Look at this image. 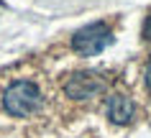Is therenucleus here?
Wrapping results in <instances>:
<instances>
[{
  "label": "nucleus",
  "mask_w": 151,
  "mask_h": 138,
  "mask_svg": "<svg viewBox=\"0 0 151 138\" xmlns=\"http://www.w3.org/2000/svg\"><path fill=\"white\" fill-rule=\"evenodd\" d=\"M44 97H41V89L28 79H18L13 82L5 92H3V105L10 115L16 118H28L41 107Z\"/></svg>",
  "instance_id": "1"
},
{
  "label": "nucleus",
  "mask_w": 151,
  "mask_h": 138,
  "mask_svg": "<svg viewBox=\"0 0 151 138\" xmlns=\"http://www.w3.org/2000/svg\"><path fill=\"white\" fill-rule=\"evenodd\" d=\"M113 44V31L108 23H90L85 28L74 33L72 39V49L80 56H95L100 51H105Z\"/></svg>",
  "instance_id": "2"
},
{
  "label": "nucleus",
  "mask_w": 151,
  "mask_h": 138,
  "mask_svg": "<svg viewBox=\"0 0 151 138\" xmlns=\"http://www.w3.org/2000/svg\"><path fill=\"white\" fill-rule=\"evenodd\" d=\"M105 79L97 72H74L64 82V95L72 100H92L105 92Z\"/></svg>",
  "instance_id": "3"
},
{
  "label": "nucleus",
  "mask_w": 151,
  "mask_h": 138,
  "mask_svg": "<svg viewBox=\"0 0 151 138\" xmlns=\"http://www.w3.org/2000/svg\"><path fill=\"white\" fill-rule=\"evenodd\" d=\"M133 115H136V105H133V100L128 97L126 92L110 95V100H108V118H110L113 123L126 125V123H131Z\"/></svg>",
  "instance_id": "4"
},
{
  "label": "nucleus",
  "mask_w": 151,
  "mask_h": 138,
  "mask_svg": "<svg viewBox=\"0 0 151 138\" xmlns=\"http://www.w3.org/2000/svg\"><path fill=\"white\" fill-rule=\"evenodd\" d=\"M143 79H146V87L151 89V59H149V64H146V74H143Z\"/></svg>",
  "instance_id": "5"
},
{
  "label": "nucleus",
  "mask_w": 151,
  "mask_h": 138,
  "mask_svg": "<svg viewBox=\"0 0 151 138\" xmlns=\"http://www.w3.org/2000/svg\"><path fill=\"white\" fill-rule=\"evenodd\" d=\"M143 36H146V39L151 41V18H149V21H146V28H143Z\"/></svg>",
  "instance_id": "6"
}]
</instances>
